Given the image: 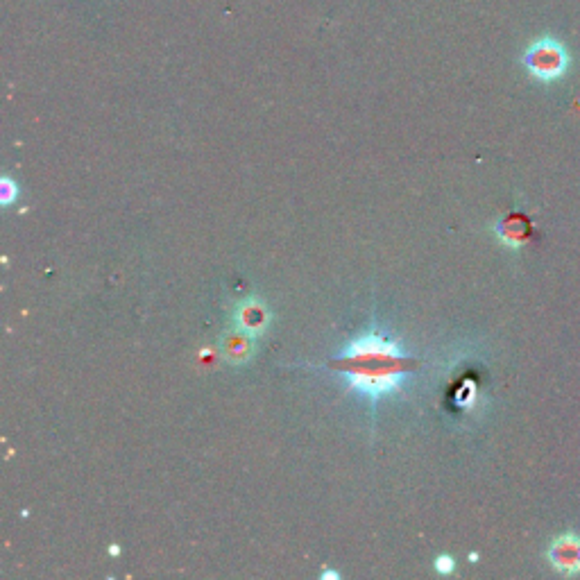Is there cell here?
Segmentation results:
<instances>
[{
    "instance_id": "cell-1",
    "label": "cell",
    "mask_w": 580,
    "mask_h": 580,
    "mask_svg": "<svg viewBox=\"0 0 580 580\" xmlns=\"http://www.w3.org/2000/svg\"><path fill=\"white\" fill-rule=\"evenodd\" d=\"M327 368L338 372L349 390H356L377 404L381 397L397 395L408 374L420 368V363L408 356L397 340L379 331H368L331 358Z\"/></svg>"
},
{
    "instance_id": "cell-2",
    "label": "cell",
    "mask_w": 580,
    "mask_h": 580,
    "mask_svg": "<svg viewBox=\"0 0 580 580\" xmlns=\"http://www.w3.org/2000/svg\"><path fill=\"white\" fill-rule=\"evenodd\" d=\"M522 64L533 80L551 84L565 78L571 66L569 50L556 37H542L524 50Z\"/></svg>"
},
{
    "instance_id": "cell-3",
    "label": "cell",
    "mask_w": 580,
    "mask_h": 580,
    "mask_svg": "<svg viewBox=\"0 0 580 580\" xmlns=\"http://www.w3.org/2000/svg\"><path fill=\"white\" fill-rule=\"evenodd\" d=\"M549 565L562 576L580 574V535L576 531H567L558 535L547 549Z\"/></svg>"
},
{
    "instance_id": "cell-4",
    "label": "cell",
    "mask_w": 580,
    "mask_h": 580,
    "mask_svg": "<svg viewBox=\"0 0 580 580\" xmlns=\"http://www.w3.org/2000/svg\"><path fill=\"white\" fill-rule=\"evenodd\" d=\"M232 320L236 329H243L252 336H261L270 329L272 311H270V306L261 300V297L250 295L236 304Z\"/></svg>"
},
{
    "instance_id": "cell-5",
    "label": "cell",
    "mask_w": 580,
    "mask_h": 580,
    "mask_svg": "<svg viewBox=\"0 0 580 580\" xmlns=\"http://www.w3.org/2000/svg\"><path fill=\"white\" fill-rule=\"evenodd\" d=\"M220 352L229 365H247L257 354V336L243 329H229L220 338Z\"/></svg>"
},
{
    "instance_id": "cell-6",
    "label": "cell",
    "mask_w": 580,
    "mask_h": 580,
    "mask_svg": "<svg viewBox=\"0 0 580 580\" xmlns=\"http://www.w3.org/2000/svg\"><path fill=\"white\" fill-rule=\"evenodd\" d=\"M494 232H497V238L503 245L517 250V247L526 245L528 238H531V225L522 216H506L494 225Z\"/></svg>"
},
{
    "instance_id": "cell-7",
    "label": "cell",
    "mask_w": 580,
    "mask_h": 580,
    "mask_svg": "<svg viewBox=\"0 0 580 580\" xmlns=\"http://www.w3.org/2000/svg\"><path fill=\"white\" fill-rule=\"evenodd\" d=\"M19 195H21V189L12 177L0 179V202H3V207H10V204L19 200Z\"/></svg>"
},
{
    "instance_id": "cell-8",
    "label": "cell",
    "mask_w": 580,
    "mask_h": 580,
    "mask_svg": "<svg viewBox=\"0 0 580 580\" xmlns=\"http://www.w3.org/2000/svg\"><path fill=\"white\" fill-rule=\"evenodd\" d=\"M433 567H435V571H438L440 576H451L456 571V560L451 558V556H447V553H442V556L435 558Z\"/></svg>"
},
{
    "instance_id": "cell-9",
    "label": "cell",
    "mask_w": 580,
    "mask_h": 580,
    "mask_svg": "<svg viewBox=\"0 0 580 580\" xmlns=\"http://www.w3.org/2000/svg\"><path fill=\"white\" fill-rule=\"evenodd\" d=\"M322 578H336L338 580L340 574H338V571H322Z\"/></svg>"
}]
</instances>
